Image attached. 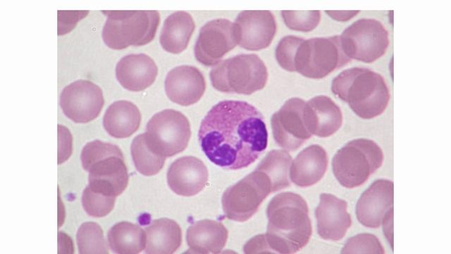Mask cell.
<instances>
[{
    "mask_svg": "<svg viewBox=\"0 0 451 254\" xmlns=\"http://www.w3.org/2000/svg\"><path fill=\"white\" fill-rule=\"evenodd\" d=\"M201 148L214 164L237 170L254 163L267 147L268 131L261 113L243 101L223 100L202 119Z\"/></svg>",
    "mask_w": 451,
    "mask_h": 254,
    "instance_id": "6da1fadb",
    "label": "cell"
},
{
    "mask_svg": "<svg viewBox=\"0 0 451 254\" xmlns=\"http://www.w3.org/2000/svg\"><path fill=\"white\" fill-rule=\"evenodd\" d=\"M266 214L268 222L263 236L267 253H294L307 244L312 228L307 203L301 195L292 192L275 195Z\"/></svg>",
    "mask_w": 451,
    "mask_h": 254,
    "instance_id": "7a4b0ae2",
    "label": "cell"
},
{
    "mask_svg": "<svg viewBox=\"0 0 451 254\" xmlns=\"http://www.w3.org/2000/svg\"><path fill=\"white\" fill-rule=\"evenodd\" d=\"M331 90L364 119L381 115L390 100L384 78L366 68L354 67L342 71L333 80Z\"/></svg>",
    "mask_w": 451,
    "mask_h": 254,
    "instance_id": "3957f363",
    "label": "cell"
},
{
    "mask_svg": "<svg viewBox=\"0 0 451 254\" xmlns=\"http://www.w3.org/2000/svg\"><path fill=\"white\" fill-rule=\"evenodd\" d=\"M83 169L89 172L88 186L116 198L126 188L128 174L123 155L116 145L99 140L87 143L81 152Z\"/></svg>",
    "mask_w": 451,
    "mask_h": 254,
    "instance_id": "277c9868",
    "label": "cell"
},
{
    "mask_svg": "<svg viewBox=\"0 0 451 254\" xmlns=\"http://www.w3.org/2000/svg\"><path fill=\"white\" fill-rule=\"evenodd\" d=\"M107 19L102 38L112 49L143 46L153 40L160 22L156 11H102Z\"/></svg>",
    "mask_w": 451,
    "mask_h": 254,
    "instance_id": "5b68a950",
    "label": "cell"
},
{
    "mask_svg": "<svg viewBox=\"0 0 451 254\" xmlns=\"http://www.w3.org/2000/svg\"><path fill=\"white\" fill-rule=\"evenodd\" d=\"M381 148L372 140L357 138L337 151L332 160L335 177L342 186L353 188L364 183L383 162Z\"/></svg>",
    "mask_w": 451,
    "mask_h": 254,
    "instance_id": "8992f818",
    "label": "cell"
},
{
    "mask_svg": "<svg viewBox=\"0 0 451 254\" xmlns=\"http://www.w3.org/2000/svg\"><path fill=\"white\" fill-rule=\"evenodd\" d=\"M209 78L218 91L251 95L264 87L268 71L257 55L242 54L218 63L210 71Z\"/></svg>",
    "mask_w": 451,
    "mask_h": 254,
    "instance_id": "52a82bcc",
    "label": "cell"
},
{
    "mask_svg": "<svg viewBox=\"0 0 451 254\" xmlns=\"http://www.w3.org/2000/svg\"><path fill=\"white\" fill-rule=\"evenodd\" d=\"M343 52L338 35L326 37L301 38L292 61V72L304 77L320 79L349 62Z\"/></svg>",
    "mask_w": 451,
    "mask_h": 254,
    "instance_id": "ba28073f",
    "label": "cell"
},
{
    "mask_svg": "<svg viewBox=\"0 0 451 254\" xmlns=\"http://www.w3.org/2000/svg\"><path fill=\"white\" fill-rule=\"evenodd\" d=\"M271 193L273 191L270 179L255 169L223 193L221 202L226 217L240 222L248 220Z\"/></svg>",
    "mask_w": 451,
    "mask_h": 254,
    "instance_id": "9c48e42d",
    "label": "cell"
},
{
    "mask_svg": "<svg viewBox=\"0 0 451 254\" xmlns=\"http://www.w3.org/2000/svg\"><path fill=\"white\" fill-rule=\"evenodd\" d=\"M144 134L151 149L166 158L187 147L191 135L190 125L181 112L165 109L150 119Z\"/></svg>",
    "mask_w": 451,
    "mask_h": 254,
    "instance_id": "30bf717a",
    "label": "cell"
},
{
    "mask_svg": "<svg viewBox=\"0 0 451 254\" xmlns=\"http://www.w3.org/2000/svg\"><path fill=\"white\" fill-rule=\"evenodd\" d=\"M345 54L351 60L372 63L381 57L389 45L388 32L378 20L362 18L340 35Z\"/></svg>",
    "mask_w": 451,
    "mask_h": 254,
    "instance_id": "8fae6325",
    "label": "cell"
},
{
    "mask_svg": "<svg viewBox=\"0 0 451 254\" xmlns=\"http://www.w3.org/2000/svg\"><path fill=\"white\" fill-rule=\"evenodd\" d=\"M305 102L301 98H290L271 117L273 138L287 151L297 150L312 136L305 121Z\"/></svg>",
    "mask_w": 451,
    "mask_h": 254,
    "instance_id": "7c38bea8",
    "label": "cell"
},
{
    "mask_svg": "<svg viewBox=\"0 0 451 254\" xmlns=\"http://www.w3.org/2000/svg\"><path fill=\"white\" fill-rule=\"evenodd\" d=\"M237 42L234 23L225 18L214 19L200 29L194 45V56L204 66H216Z\"/></svg>",
    "mask_w": 451,
    "mask_h": 254,
    "instance_id": "4fadbf2b",
    "label": "cell"
},
{
    "mask_svg": "<svg viewBox=\"0 0 451 254\" xmlns=\"http://www.w3.org/2000/svg\"><path fill=\"white\" fill-rule=\"evenodd\" d=\"M104 104L101 89L89 80L73 82L66 86L60 95L63 112L75 123H88L96 119Z\"/></svg>",
    "mask_w": 451,
    "mask_h": 254,
    "instance_id": "5bb4252c",
    "label": "cell"
},
{
    "mask_svg": "<svg viewBox=\"0 0 451 254\" xmlns=\"http://www.w3.org/2000/svg\"><path fill=\"white\" fill-rule=\"evenodd\" d=\"M394 187L388 179L376 180L360 196L356 205L358 221L376 229L393 215Z\"/></svg>",
    "mask_w": 451,
    "mask_h": 254,
    "instance_id": "9a60e30c",
    "label": "cell"
},
{
    "mask_svg": "<svg viewBox=\"0 0 451 254\" xmlns=\"http://www.w3.org/2000/svg\"><path fill=\"white\" fill-rule=\"evenodd\" d=\"M237 44L249 51L268 47L276 32L273 14L269 11H243L234 23Z\"/></svg>",
    "mask_w": 451,
    "mask_h": 254,
    "instance_id": "2e32d148",
    "label": "cell"
},
{
    "mask_svg": "<svg viewBox=\"0 0 451 254\" xmlns=\"http://www.w3.org/2000/svg\"><path fill=\"white\" fill-rule=\"evenodd\" d=\"M206 82L200 71L194 66L182 65L171 70L165 80L167 97L174 103L190 106L203 96Z\"/></svg>",
    "mask_w": 451,
    "mask_h": 254,
    "instance_id": "e0dca14e",
    "label": "cell"
},
{
    "mask_svg": "<svg viewBox=\"0 0 451 254\" xmlns=\"http://www.w3.org/2000/svg\"><path fill=\"white\" fill-rule=\"evenodd\" d=\"M347 204L332 194L321 193L319 204L316 208L317 231L319 236L328 241L341 240L352 224Z\"/></svg>",
    "mask_w": 451,
    "mask_h": 254,
    "instance_id": "ac0fdd59",
    "label": "cell"
},
{
    "mask_svg": "<svg viewBox=\"0 0 451 254\" xmlns=\"http://www.w3.org/2000/svg\"><path fill=\"white\" fill-rule=\"evenodd\" d=\"M208 170L204 162L193 156L175 160L167 172L169 188L177 195L193 196L199 193L208 181Z\"/></svg>",
    "mask_w": 451,
    "mask_h": 254,
    "instance_id": "d6986e66",
    "label": "cell"
},
{
    "mask_svg": "<svg viewBox=\"0 0 451 254\" xmlns=\"http://www.w3.org/2000/svg\"><path fill=\"white\" fill-rule=\"evenodd\" d=\"M304 111L307 126L311 135L327 138L342 126L340 108L326 95L316 96L306 102Z\"/></svg>",
    "mask_w": 451,
    "mask_h": 254,
    "instance_id": "ffe728a7",
    "label": "cell"
},
{
    "mask_svg": "<svg viewBox=\"0 0 451 254\" xmlns=\"http://www.w3.org/2000/svg\"><path fill=\"white\" fill-rule=\"evenodd\" d=\"M158 68L145 54H131L121 58L116 67V76L126 90L139 92L149 87L155 80Z\"/></svg>",
    "mask_w": 451,
    "mask_h": 254,
    "instance_id": "44dd1931",
    "label": "cell"
},
{
    "mask_svg": "<svg viewBox=\"0 0 451 254\" xmlns=\"http://www.w3.org/2000/svg\"><path fill=\"white\" fill-rule=\"evenodd\" d=\"M328 155L319 145H311L302 150L292 161L290 177L299 187H309L318 183L328 167Z\"/></svg>",
    "mask_w": 451,
    "mask_h": 254,
    "instance_id": "7402d4cb",
    "label": "cell"
},
{
    "mask_svg": "<svg viewBox=\"0 0 451 254\" xmlns=\"http://www.w3.org/2000/svg\"><path fill=\"white\" fill-rule=\"evenodd\" d=\"M228 239V230L221 222L203 219L195 222L187 231L186 241L192 253H219Z\"/></svg>",
    "mask_w": 451,
    "mask_h": 254,
    "instance_id": "603a6c76",
    "label": "cell"
},
{
    "mask_svg": "<svg viewBox=\"0 0 451 254\" xmlns=\"http://www.w3.org/2000/svg\"><path fill=\"white\" fill-rule=\"evenodd\" d=\"M141 114L131 102L118 100L106 109L103 126L106 131L116 138H125L132 135L140 127Z\"/></svg>",
    "mask_w": 451,
    "mask_h": 254,
    "instance_id": "cb8c5ba5",
    "label": "cell"
},
{
    "mask_svg": "<svg viewBox=\"0 0 451 254\" xmlns=\"http://www.w3.org/2000/svg\"><path fill=\"white\" fill-rule=\"evenodd\" d=\"M145 253L149 254H171L182 243V231L173 220L161 218L154 220L145 229Z\"/></svg>",
    "mask_w": 451,
    "mask_h": 254,
    "instance_id": "d4e9b609",
    "label": "cell"
},
{
    "mask_svg": "<svg viewBox=\"0 0 451 254\" xmlns=\"http://www.w3.org/2000/svg\"><path fill=\"white\" fill-rule=\"evenodd\" d=\"M195 24L191 15L185 11H176L165 20L159 37L162 48L177 54L187 47Z\"/></svg>",
    "mask_w": 451,
    "mask_h": 254,
    "instance_id": "484cf974",
    "label": "cell"
},
{
    "mask_svg": "<svg viewBox=\"0 0 451 254\" xmlns=\"http://www.w3.org/2000/svg\"><path fill=\"white\" fill-rule=\"evenodd\" d=\"M107 239L111 249L119 254H137L146 246V234L137 224L121 222L108 232Z\"/></svg>",
    "mask_w": 451,
    "mask_h": 254,
    "instance_id": "4316f807",
    "label": "cell"
},
{
    "mask_svg": "<svg viewBox=\"0 0 451 254\" xmlns=\"http://www.w3.org/2000/svg\"><path fill=\"white\" fill-rule=\"evenodd\" d=\"M292 162L289 153L283 150H273L264 157L257 169L270 179L273 193L290 186L288 171Z\"/></svg>",
    "mask_w": 451,
    "mask_h": 254,
    "instance_id": "83f0119b",
    "label": "cell"
},
{
    "mask_svg": "<svg viewBox=\"0 0 451 254\" xmlns=\"http://www.w3.org/2000/svg\"><path fill=\"white\" fill-rule=\"evenodd\" d=\"M130 150L135 167L142 175H155L164 165L166 157L151 149L144 133L140 134L133 139Z\"/></svg>",
    "mask_w": 451,
    "mask_h": 254,
    "instance_id": "f1b7e54d",
    "label": "cell"
},
{
    "mask_svg": "<svg viewBox=\"0 0 451 254\" xmlns=\"http://www.w3.org/2000/svg\"><path fill=\"white\" fill-rule=\"evenodd\" d=\"M76 240L79 253L81 254L109 253L103 230L95 222L82 224L78 230Z\"/></svg>",
    "mask_w": 451,
    "mask_h": 254,
    "instance_id": "f546056e",
    "label": "cell"
},
{
    "mask_svg": "<svg viewBox=\"0 0 451 254\" xmlns=\"http://www.w3.org/2000/svg\"><path fill=\"white\" fill-rule=\"evenodd\" d=\"M116 198L94 191L88 186L82 195V205L87 214L93 217H103L114 207Z\"/></svg>",
    "mask_w": 451,
    "mask_h": 254,
    "instance_id": "4dcf8cb0",
    "label": "cell"
},
{
    "mask_svg": "<svg viewBox=\"0 0 451 254\" xmlns=\"http://www.w3.org/2000/svg\"><path fill=\"white\" fill-rule=\"evenodd\" d=\"M281 15L288 28L300 32L313 30L321 20L319 11H282Z\"/></svg>",
    "mask_w": 451,
    "mask_h": 254,
    "instance_id": "1f68e13d",
    "label": "cell"
},
{
    "mask_svg": "<svg viewBox=\"0 0 451 254\" xmlns=\"http://www.w3.org/2000/svg\"><path fill=\"white\" fill-rule=\"evenodd\" d=\"M342 253H384L378 238L371 234H359L346 242Z\"/></svg>",
    "mask_w": 451,
    "mask_h": 254,
    "instance_id": "d6a6232c",
    "label": "cell"
},
{
    "mask_svg": "<svg viewBox=\"0 0 451 254\" xmlns=\"http://www.w3.org/2000/svg\"><path fill=\"white\" fill-rule=\"evenodd\" d=\"M302 37L288 35L283 37L276 49V58L278 64L285 71L292 72V61L296 47Z\"/></svg>",
    "mask_w": 451,
    "mask_h": 254,
    "instance_id": "836d02e7",
    "label": "cell"
},
{
    "mask_svg": "<svg viewBox=\"0 0 451 254\" xmlns=\"http://www.w3.org/2000/svg\"><path fill=\"white\" fill-rule=\"evenodd\" d=\"M88 11H58V34L64 35L70 32L76 23L85 17Z\"/></svg>",
    "mask_w": 451,
    "mask_h": 254,
    "instance_id": "e575fe53",
    "label": "cell"
},
{
    "mask_svg": "<svg viewBox=\"0 0 451 254\" xmlns=\"http://www.w3.org/2000/svg\"><path fill=\"white\" fill-rule=\"evenodd\" d=\"M330 17L338 21H347L355 16L359 11H326Z\"/></svg>",
    "mask_w": 451,
    "mask_h": 254,
    "instance_id": "d590c367",
    "label": "cell"
}]
</instances>
